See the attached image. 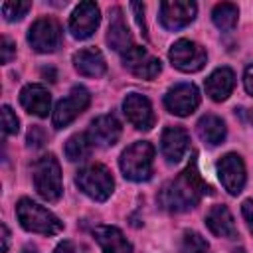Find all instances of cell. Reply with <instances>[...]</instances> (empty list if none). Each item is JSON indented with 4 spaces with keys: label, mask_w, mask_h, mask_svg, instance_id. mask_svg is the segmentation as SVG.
Returning a JSON list of instances; mask_svg holds the SVG:
<instances>
[{
    "label": "cell",
    "mask_w": 253,
    "mask_h": 253,
    "mask_svg": "<svg viewBox=\"0 0 253 253\" xmlns=\"http://www.w3.org/2000/svg\"><path fill=\"white\" fill-rule=\"evenodd\" d=\"M208 192H210V186L202 180L196 168V160H192V164H188L174 180L162 186L158 194V202L164 210L178 213L194 208L202 200V196Z\"/></svg>",
    "instance_id": "1"
},
{
    "label": "cell",
    "mask_w": 253,
    "mask_h": 253,
    "mask_svg": "<svg viewBox=\"0 0 253 253\" xmlns=\"http://www.w3.org/2000/svg\"><path fill=\"white\" fill-rule=\"evenodd\" d=\"M16 215H18L20 225L32 233L55 235L63 229V223L59 221V217H55L47 208L36 204L30 198H22L16 204Z\"/></svg>",
    "instance_id": "2"
},
{
    "label": "cell",
    "mask_w": 253,
    "mask_h": 253,
    "mask_svg": "<svg viewBox=\"0 0 253 253\" xmlns=\"http://www.w3.org/2000/svg\"><path fill=\"white\" fill-rule=\"evenodd\" d=\"M152 162H154V146L146 140H138L121 154L119 164L125 178L132 182H144L152 176Z\"/></svg>",
    "instance_id": "3"
},
{
    "label": "cell",
    "mask_w": 253,
    "mask_h": 253,
    "mask_svg": "<svg viewBox=\"0 0 253 253\" xmlns=\"http://www.w3.org/2000/svg\"><path fill=\"white\" fill-rule=\"evenodd\" d=\"M34 186L47 202H57L61 198V168L53 154H43L34 164Z\"/></svg>",
    "instance_id": "4"
},
{
    "label": "cell",
    "mask_w": 253,
    "mask_h": 253,
    "mask_svg": "<svg viewBox=\"0 0 253 253\" xmlns=\"http://www.w3.org/2000/svg\"><path fill=\"white\" fill-rule=\"evenodd\" d=\"M75 182L79 190L95 202H105L115 188V180L103 164H89L81 168L75 176Z\"/></svg>",
    "instance_id": "5"
},
{
    "label": "cell",
    "mask_w": 253,
    "mask_h": 253,
    "mask_svg": "<svg viewBox=\"0 0 253 253\" xmlns=\"http://www.w3.org/2000/svg\"><path fill=\"white\" fill-rule=\"evenodd\" d=\"M168 57H170V61L176 69H180L184 73H194V71H200L206 65L208 53L196 42L178 40V42L172 43V47L168 51Z\"/></svg>",
    "instance_id": "6"
},
{
    "label": "cell",
    "mask_w": 253,
    "mask_h": 253,
    "mask_svg": "<svg viewBox=\"0 0 253 253\" xmlns=\"http://www.w3.org/2000/svg\"><path fill=\"white\" fill-rule=\"evenodd\" d=\"M89 101H91V95L85 87H73L69 91L67 97H63L55 109H53V115H51V121H53V126L55 128H63L67 126L71 121H75L87 107H89Z\"/></svg>",
    "instance_id": "7"
},
{
    "label": "cell",
    "mask_w": 253,
    "mask_h": 253,
    "mask_svg": "<svg viewBox=\"0 0 253 253\" xmlns=\"http://www.w3.org/2000/svg\"><path fill=\"white\" fill-rule=\"evenodd\" d=\"M30 45L40 53H51L61 43V26L53 18H40L30 26L28 32Z\"/></svg>",
    "instance_id": "8"
},
{
    "label": "cell",
    "mask_w": 253,
    "mask_h": 253,
    "mask_svg": "<svg viewBox=\"0 0 253 253\" xmlns=\"http://www.w3.org/2000/svg\"><path fill=\"white\" fill-rule=\"evenodd\" d=\"M101 22V12L95 2H81L69 18V32L75 40H87L95 34Z\"/></svg>",
    "instance_id": "9"
},
{
    "label": "cell",
    "mask_w": 253,
    "mask_h": 253,
    "mask_svg": "<svg viewBox=\"0 0 253 253\" xmlns=\"http://www.w3.org/2000/svg\"><path fill=\"white\" fill-rule=\"evenodd\" d=\"M164 105L172 115L188 117L200 105V91L192 83H178L164 95Z\"/></svg>",
    "instance_id": "10"
},
{
    "label": "cell",
    "mask_w": 253,
    "mask_h": 253,
    "mask_svg": "<svg viewBox=\"0 0 253 253\" xmlns=\"http://www.w3.org/2000/svg\"><path fill=\"white\" fill-rule=\"evenodd\" d=\"M196 4L190 0H166L160 4V24L166 30H180L196 18Z\"/></svg>",
    "instance_id": "11"
},
{
    "label": "cell",
    "mask_w": 253,
    "mask_h": 253,
    "mask_svg": "<svg viewBox=\"0 0 253 253\" xmlns=\"http://www.w3.org/2000/svg\"><path fill=\"white\" fill-rule=\"evenodd\" d=\"M123 65L140 79H154L162 69L160 59H156L152 53L138 45H132L128 51L123 53Z\"/></svg>",
    "instance_id": "12"
},
{
    "label": "cell",
    "mask_w": 253,
    "mask_h": 253,
    "mask_svg": "<svg viewBox=\"0 0 253 253\" xmlns=\"http://www.w3.org/2000/svg\"><path fill=\"white\" fill-rule=\"evenodd\" d=\"M217 176H219L221 186L231 196H237L245 186V164H243L241 156L233 154V152L225 154L217 162Z\"/></svg>",
    "instance_id": "13"
},
{
    "label": "cell",
    "mask_w": 253,
    "mask_h": 253,
    "mask_svg": "<svg viewBox=\"0 0 253 253\" xmlns=\"http://www.w3.org/2000/svg\"><path fill=\"white\" fill-rule=\"evenodd\" d=\"M123 111L132 126L138 130H150L154 126V111L150 101L140 93H128L123 101Z\"/></svg>",
    "instance_id": "14"
},
{
    "label": "cell",
    "mask_w": 253,
    "mask_h": 253,
    "mask_svg": "<svg viewBox=\"0 0 253 253\" xmlns=\"http://www.w3.org/2000/svg\"><path fill=\"white\" fill-rule=\"evenodd\" d=\"M188 142H190V134L186 128L182 126H166L160 138V146H162V154L168 162H178L186 150H188Z\"/></svg>",
    "instance_id": "15"
},
{
    "label": "cell",
    "mask_w": 253,
    "mask_h": 253,
    "mask_svg": "<svg viewBox=\"0 0 253 253\" xmlns=\"http://www.w3.org/2000/svg\"><path fill=\"white\" fill-rule=\"evenodd\" d=\"M87 136L93 144L113 146L121 136V125L113 115H101L91 123Z\"/></svg>",
    "instance_id": "16"
},
{
    "label": "cell",
    "mask_w": 253,
    "mask_h": 253,
    "mask_svg": "<svg viewBox=\"0 0 253 253\" xmlns=\"http://www.w3.org/2000/svg\"><path fill=\"white\" fill-rule=\"evenodd\" d=\"M20 103L28 113L36 117H47L51 107V97L45 87L38 83H30L20 91Z\"/></svg>",
    "instance_id": "17"
},
{
    "label": "cell",
    "mask_w": 253,
    "mask_h": 253,
    "mask_svg": "<svg viewBox=\"0 0 253 253\" xmlns=\"http://www.w3.org/2000/svg\"><path fill=\"white\" fill-rule=\"evenodd\" d=\"M73 65L85 77H101L107 71L105 57L97 47H85V49L75 51L73 53Z\"/></svg>",
    "instance_id": "18"
},
{
    "label": "cell",
    "mask_w": 253,
    "mask_h": 253,
    "mask_svg": "<svg viewBox=\"0 0 253 253\" xmlns=\"http://www.w3.org/2000/svg\"><path fill=\"white\" fill-rule=\"evenodd\" d=\"M93 235L101 245L103 253H132L130 241H126L123 231L115 225H99L95 227Z\"/></svg>",
    "instance_id": "19"
},
{
    "label": "cell",
    "mask_w": 253,
    "mask_h": 253,
    "mask_svg": "<svg viewBox=\"0 0 253 253\" xmlns=\"http://www.w3.org/2000/svg\"><path fill=\"white\" fill-rule=\"evenodd\" d=\"M206 225L217 237H225V239L237 237V227L227 206H213L206 215Z\"/></svg>",
    "instance_id": "20"
},
{
    "label": "cell",
    "mask_w": 253,
    "mask_h": 253,
    "mask_svg": "<svg viewBox=\"0 0 253 253\" xmlns=\"http://www.w3.org/2000/svg\"><path fill=\"white\" fill-rule=\"evenodd\" d=\"M132 38L128 32V26L123 18L121 8H113L111 10V22H109V32H107V43L115 49V51H128Z\"/></svg>",
    "instance_id": "21"
},
{
    "label": "cell",
    "mask_w": 253,
    "mask_h": 253,
    "mask_svg": "<svg viewBox=\"0 0 253 253\" xmlns=\"http://www.w3.org/2000/svg\"><path fill=\"white\" fill-rule=\"evenodd\" d=\"M233 85H235V75L229 67H219L215 69L204 83L206 87V93L210 95V99L213 101H225L231 91H233Z\"/></svg>",
    "instance_id": "22"
},
{
    "label": "cell",
    "mask_w": 253,
    "mask_h": 253,
    "mask_svg": "<svg viewBox=\"0 0 253 253\" xmlns=\"http://www.w3.org/2000/svg\"><path fill=\"white\" fill-rule=\"evenodd\" d=\"M198 134L206 144L217 146L225 138V123L217 115H204L198 121Z\"/></svg>",
    "instance_id": "23"
},
{
    "label": "cell",
    "mask_w": 253,
    "mask_h": 253,
    "mask_svg": "<svg viewBox=\"0 0 253 253\" xmlns=\"http://www.w3.org/2000/svg\"><path fill=\"white\" fill-rule=\"evenodd\" d=\"M237 16H239V10L235 4H229V2H221L213 8L211 12V20L213 24L221 30V32H231L237 24Z\"/></svg>",
    "instance_id": "24"
},
{
    "label": "cell",
    "mask_w": 253,
    "mask_h": 253,
    "mask_svg": "<svg viewBox=\"0 0 253 253\" xmlns=\"http://www.w3.org/2000/svg\"><path fill=\"white\" fill-rule=\"evenodd\" d=\"M91 154V140L87 134H73L67 142H65V156L71 162L83 160Z\"/></svg>",
    "instance_id": "25"
},
{
    "label": "cell",
    "mask_w": 253,
    "mask_h": 253,
    "mask_svg": "<svg viewBox=\"0 0 253 253\" xmlns=\"http://www.w3.org/2000/svg\"><path fill=\"white\" fill-rule=\"evenodd\" d=\"M178 249H180V253H210L208 241L196 231H184Z\"/></svg>",
    "instance_id": "26"
},
{
    "label": "cell",
    "mask_w": 253,
    "mask_h": 253,
    "mask_svg": "<svg viewBox=\"0 0 253 253\" xmlns=\"http://www.w3.org/2000/svg\"><path fill=\"white\" fill-rule=\"evenodd\" d=\"M30 8H32V4H30V2H20V0H10V2H4V4L0 6L2 16H4L8 22L22 20V18L28 14V10H30Z\"/></svg>",
    "instance_id": "27"
},
{
    "label": "cell",
    "mask_w": 253,
    "mask_h": 253,
    "mask_svg": "<svg viewBox=\"0 0 253 253\" xmlns=\"http://www.w3.org/2000/svg\"><path fill=\"white\" fill-rule=\"evenodd\" d=\"M18 128H20V121H18L16 113L8 105H4L2 107V130H4V134H16Z\"/></svg>",
    "instance_id": "28"
},
{
    "label": "cell",
    "mask_w": 253,
    "mask_h": 253,
    "mask_svg": "<svg viewBox=\"0 0 253 253\" xmlns=\"http://www.w3.org/2000/svg\"><path fill=\"white\" fill-rule=\"evenodd\" d=\"M28 146H32V148H40L45 140H47V136H45V132H43V128L42 126H38V125H34L30 130H28Z\"/></svg>",
    "instance_id": "29"
},
{
    "label": "cell",
    "mask_w": 253,
    "mask_h": 253,
    "mask_svg": "<svg viewBox=\"0 0 253 253\" xmlns=\"http://www.w3.org/2000/svg\"><path fill=\"white\" fill-rule=\"evenodd\" d=\"M241 213H243V217H245V223H247L249 231L253 233V200H245V202L241 204Z\"/></svg>",
    "instance_id": "30"
},
{
    "label": "cell",
    "mask_w": 253,
    "mask_h": 253,
    "mask_svg": "<svg viewBox=\"0 0 253 253\" xmlns=\"http://www.w3.org/2000/svg\"><path fill=\"white\" fill-rule=\"evenodd\" d=\"M0 49H2V61H4V63H10L12 57H14V51H16V49H14V43H12L8 38H4Z\"/></svg>",
    "instance_id": "31"
},
{
    "label": "cell",
    "mask_w": 253,
    "mask_h": 253,
    "mask_svg": "<svg viewBox=\"0 0 253 253\" xmlns=\"http://www.w3.org/2000/svg\"><path fill=\"white\" fill-rule=\"evenodd\" d=\"M53 253H81V249H79L73 241H61V243L53 249Z\"/></svg>",
    "instance_id": "32"
},
{
    "label": "cell",
    "mask_w": 253,
    "mask_h": 253,
    "mask_svg": "<svg viewBox=\"0 0 253 253\" xmlns=\"http://www.w3.org/2000/svg\"><path fill=\"white\" fill-rule=\"evenodd\" d=\"M243 85H245V91L249 95H253V65L245 67V73H243Z\"/></svg>",
    "instance_id": "33"
},
{
    "label": "cell",
    "mask_w": 253,
    "mask_h": 253,
    "mask_svg": "<svg viewBox=\"0 0 253 253\" xmlns=\"http://www.w3.org/2000/svg\"><path fill=\"white\" fill-rule=\"evenodd\" d=\"M8 239H10V231H8V227L2 223V251H4V253L8 251Z\"/></svg>",
    "instance_id": "34"
},
{
    "label": "cell",
    "mask_w": 253,
    "mask_h": 253,
    "mask_svg": "<svg viewBox=\"0 0 253 253\" xmlns=\"http://www.w3.org/2000/svg\"><path fill=\"white\" fill-rule=\"evenodd\" d=\"M233 253H245V251H243V249H237V251H233Z\"/></svg>",
    "instance_id": "35"
},
{
    "label": "cell",
    "mask_w": 253,
    "mask_h": 253,
    "mask_svg": "<svg viewBox=\"0 0 253 253\" xmlns=\"http://www.w3.org/2000/svg\"><path fill=\"white\" fill-rule=\"evenodd\" d=\"M251 119H253V113H251Z\"/></svg>",
    "instance_id": "36"
}]
</instances>
